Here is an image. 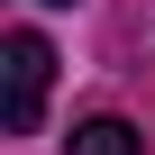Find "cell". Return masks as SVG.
Wrapping results in <instances>:
<instances>
[{
  "label": "cell",
  "mask_w": 155,
  "mask_h": 155,
  "mask_svg": "<svg viewBox=\"0 0 155 155\" xmlns=\"http://www.w3.org/2000/svg\"><path fill=\"white\" fill-rule=\"evenodd\" d=\"M46 82H55V46L37 28H9L0 37V128L9 137H28L46 119Z\"/></svg>",
  "instance_id": "obj_1"
},
{
  "label": "cell",
  "mask_w": 155,
  "mask_h": 155,
  "mask_svg": "<svg viewBox=\"0 0 155 155\" xmlns=\"http://www.w3.org/2000/svg\"><path fill=\"white\" fill-rule=\"evenodd\" d=\"M64 155H146V137H137L128 119H110V110H101V119H82V128L64 137Z\"/></svg>",
  "instance_id": "obj_2"
},
{
  "label": "cell",
  "mask_w": 155,
  "mask_h": 155,
  "mask_svg": "<svg viewBox=\"0 0 155 155\" xmlns=\"http://www.w3.org/2000/svg\"><path fill=\"white\" fill-rule=\"evenodd\" d=\"M55 9H73V0H55Z\"/></svg>",
  "instance_id": "obj_3"
}]
</instances>
